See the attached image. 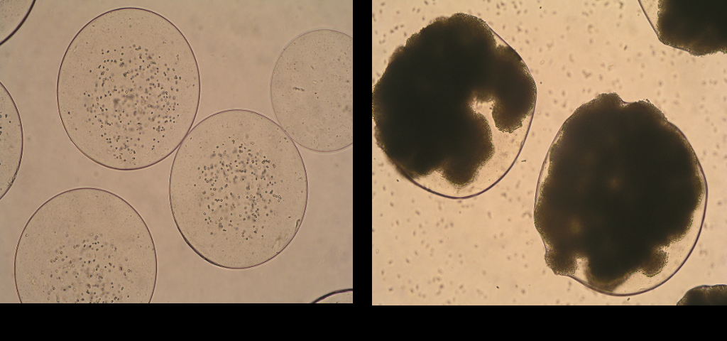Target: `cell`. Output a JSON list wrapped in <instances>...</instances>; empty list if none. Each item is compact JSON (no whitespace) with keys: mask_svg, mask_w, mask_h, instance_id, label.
Returning a JSON list of instances; mask_svg holds the SVG:
<instances>
[{"mask_svg":"<svg viewBox=\"0 0 727 341\" xmlns=\"http://www.w3.org/2000/svg\"><path fill=\"white\" fill-rule=\"evenodd\" d=\"M536 98L523 59L483 20L439 17L394 50L374 85V137L416 185L471 198L513 167Z\"/></svg>","mask_w":727,"mask_h":341,"instance_id":"obj_1","label":"cell"},{"mask_svg":"<svg viewBox=\"0 0 727 341\" xmlns=\"http://www.w3.org/2000/svg\"><path fill=\"white\" fill-rule=\"evenodd\" d=\"M200 94L187 38L165 17L136 7L85 24L64 53L56 85L69 139L92 161L120 171L153 166L179 148Z\"/></svg>","mask_w":727,"mask_h":341,"instance_id":"obj_2","label":"cell"},{"mask_svg":"<svg viewBox=\"0 0 727 341\" xmlns=\"http://www.w3.org/2000/svg\"><path fill=\"white\" fill-rule=\"evenodd\" d=\"M308 183L295 142L248 109L214 113L179 146L169 202L185 243L226 269L261 266L282 253L305 217Z\"/></svg>","mask_w":727,"mask_h":341,"instance_id":"obj_3","label":"cell"},{"mask_svg":"<svg viewBox=\"0 0 727 341\" xmlns=\"http://www.w3.org/2000/svg\"><path fill=\"white\" fill-rule=\"evenodd\" d=\"M157 273L144 220L124 198L98 188L45 201L24 226L14 254L21 303H149Z\"/></svg>","mask_w":727,"mask_h":341,"instance_id":"obj_4","label":"cell"},{"mask_svg":"<svg viewBox=\"0 0 727 341\" xmlns=\"http://www.w3.org/2000/svg\"><path fill=\"white\" fill-rule=\"evenodd\" d=\"M352 87V38L311 31L293 39L276 60L270 104L294 142L317 152L337 151L353 141Z\"/></svg>","mask_w":727,"mask_h":341,"instance_id":"obj_5","label":"cell"},{"mask_svg":"<svg viewBox=\"0 0 727 341\" xmlns=\"http://www.w3.org/2000/svg\"><path fill=\"white\" fill-rule=\"evenodd\" d=\"M654 28L660 40L696 56L726 53L727 1H660Z\"/></svg>","mask_w":727,"mask_h":341,"instance_id":"obj_6","label":"cell"},{"mask_svg":"<svg viewBox=\"0 0 727 341\" xmlns=\"http://www.w3.org/2000/svg\"><path fill=\"white\" fill-rule=\"evenodd\" d=\"M0 198L13 185L23 152V131L18 108L7 89L0 85Z\"/></svg>","mask_w":727,"mask_h":341,"instance_id":"obj_7","label":"cell"}]
</instances>
